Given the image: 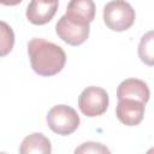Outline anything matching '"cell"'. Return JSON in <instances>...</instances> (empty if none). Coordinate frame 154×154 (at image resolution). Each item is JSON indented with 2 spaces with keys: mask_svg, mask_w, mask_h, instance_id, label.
I'll use <instances>...</instances> for the list:
<instances>
[{
  "mask_svg": "<svg viewBox=\"0 0 154 154\" xmlns=\"http://www.w3.org/2000/svg\"><path fill=\"white\" fill-rule=\"evenodd\" d=\"M55 32L65 43L70 46H79L87 41L90 32V26L89 24H82L72 20L64 14L55 25Z\"/></svg>",
  "mask_w": 154,
  "mask_h": 154,
  "instance_id": "obj_5",
  "label": "cell"
},
{
  "mask_svg": "<svg viewBox=\"0 0 154 154\" xmlns=\"http://www.w3.org/2000/svg\"><path fill=\"white\" fill-rule=\"evenodd\" d=\"M109 99L103 88L90 85L87 87L78 96V107L81 112L89 117H99L103 114L108 108Z\"/></svg>",
  "mask_w": 154,
  "mask_h": 154,
  "instance_id": "obj_4",
  "label": "cell"
},
{
  "mask_svg": "<svg viewBox=\"0 0 154 154\" xmlns=\"http://www.w3.org/2000/svg\"><path fill=\"white\" fill-rule=\"evenodd\" d=\"M103 22L113 31H125L132 26L136 13L125 0H112L103 7Z\"/></svg>",
  "mask_w": 154,
  "mask_h": 154,
  "instance_id": "obj_2",
  "label": "cell"
},
{
  "mask_svg": "<svg viewBox=\"0 0 154 154\" xmlns=\"http://www.w3.org/2000/svg\"><path fill=\"white\" fill-rule=\"evenodd\" d=\"M75 153H109V149L101 143L85 142L75 149Z\"/></svg>",
  "mask_w": 154,
  "mask_h": 154,
  "instance_id": "obj_13",
  "label": "cell"
},
{
  "mask_svg": "<svg viewBox=\"0 0 154 154\" xmlns=\"http://www.w3.org/2000/svg\"><path fill=\"white\" fill-rule=\"evenodd\" d=\"M65 16L82 24H90L95 18V4L93 0H70Z\"/></svg>",
  "mask_w": 154,
  "mask_h": 154,
  "instance_id": "obj_9",
  "label": "cell"
},
{
  "mask_svg": "<svg viewBox=\"0 0 154 154\" xmlns=\"http://www.w3.org/2000/svg\"><path fill=\"white\" fill-rule=\"evenodd\" d=\"M150 96L147 83L137 78L124 79L117 88V97L119 99H135L147 103Z\"/></svg>",
  "mask_w": 154,
  "mask_h": 154,
  "instance_id": "obj_8",
  "label": "cell"
},
{
  "mask_svg": "<svg viewBox=\"0 0 154 154\" xmlns=\"http://www.w3.org/2000/svg\"><path fill=\"white\" fill-rule=\"evenodd\" d=\"M14 46V32L12 28L6 23L0 20V58L10 54Z\"/></svg>",
  "mask_w": 154,
  "mask_h": 154,
  "instance_id": "obj_12",
  "label": "cell"
},
{
  "mask_svg": "<svg viewBox=\"0 0 154 154\" xmlns=\"http://www.w3.org/2000/svg\"><path fill=\"white\" fill-rule=\"evenodd\" d=\"M23 0H0V4L4 6H16L20 4Z\"/></svg>",
  "mask_w": 154,
  "mask_h": 154,
  "instance_id": "obj_14",
  "label": "cell"
},
{
  "mask_svg": "<svg viewBox=\"0 0 154 154\" xmlns=\"http://www.w3.org/2000/svg\"><path fill=\"white\" fill-rule=\"evenodd\" d=\"M138 57L142 63L148 66L154 64V53H153V31L144 34L140 41L138 46Z\"/></svg>",
  "mask_w": 154,
  "mask_h": 154,
  "instance_id": "obj_11",
  "label": "cell"
},
{
  "mask_svg": "<svg viewBox=\"0 0 154 154\" xmlns=\"http://www.w3.org/2000/svg\"><path fill=\"white\" fill-rule=\"evenodd\" d=\"M144 105L135 99H119L116 107V116L124 125H138L144 117Z\"/></svg>",
  "mask_w": 154,
  "mask_h": 154,
  "instance_id": "obj_6",
  "label": "cell"
},
{
  "mask_svg": "<svg viewBox=\"0 0 154 154\" xmlns=\"http://www.w3.org/2000/svg\"><path fill=\"white\" fill-rule=\"evenodd\" d=\"M48 128L61 136L73 134L79 126V116L77 112L66 105H57L52 107L46 117Z\"/></svg>",
  "mask_w": 154,
  "mask_h": 154,
  "instance_id": "obj_3",
  "label": "cell"
},
{
  "mask_svg": "<svg viewBox=\"0 0 154 154\" xmlns=\"http://www.w3.org/2000/svg\"><path fill=\"white\" fill-rule=\"evenodd\" d=\"M28 54L31 69L43 77L59 73L66 63V54L60 46L38 37L29 41Z\"/></svg>",
  "mask_w": 154,
  "mask_h": 154,
  "instance_id": "obj_1",
  "label": "cell"
},
{
  "mask_svg": "<svg viewBox=\"0 0 154 154\" xmlns=\"http://www.w3.org/2000/svg\"><path fill=\"white\" fill-rule=\"evenodd\" d=\"M52 152L51 141L41 132H34L26 136L20 144L19 153L20 154H30V153H41L49 154Z\"/></svg>",
  "mask_w": 154,
  "mask_h": 154,
  "instance_id": "obj_10",
  "label": "cell"
},
{
  "mask_svg": "<svg viewBox=\"0 0 154 154\" xmlns=\"http://www.w3.org/2000/svg\"><path fill=\"white\" fill-rule=\"evenodd\" d=\"M58 10V0H31L26 8V19L34 25H45Z\"/></svg>",
  "mask_w": 154,
  "mask_h": 154,
  "instance_id": "obj_7",
  "label": "cell"
}]
</instances>
